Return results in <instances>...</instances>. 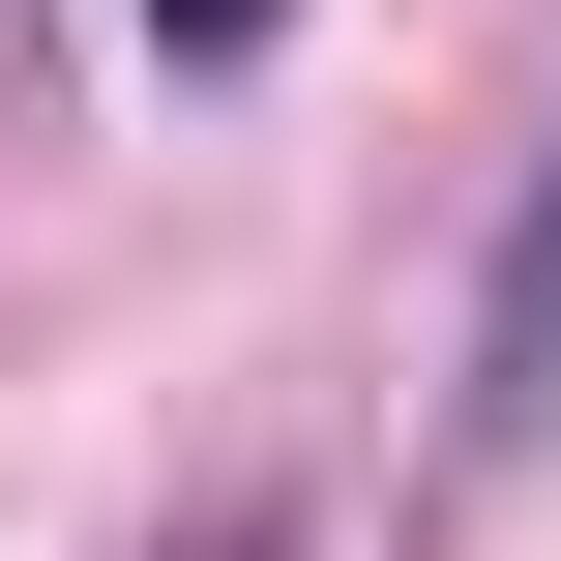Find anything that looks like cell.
<instances>
[{
    "mask_svg": "<svg viewBox=\"0 0 561 561\" xmlns=\"http://www.w3.org/2000/svg\"><path fill=\"white\" fill-rule=\"evenodd\" d=\"M473 385L561 414V178H533V237H503V296H473Z\"/></svg>",
    "mask_w": 561,
    "mask_h": 561,
    "instance_id": "1",
    "label": "cell"
},
{
    "mask_svg": "<svg viewBox=\"0 0 561 561\" xmlns=\"http://www.w3.org/2000/svg\"><path fill=\"white\" fill-rule=\"evenodd\" d=\"M148 30H178V59H266V30H296V0H148Z\"/></svg>",
    "mask_w": 561,
    "mask_h": 561,
    "instance_id": "2",
    "label": "cell"
},
{
    "mask_svg": "<svg viewBox=\"0 0 561 561\" xmlns=\"http://www.w3.org/2000/svg\"><path fill=\"white\" fill-rule=\"evenodd\" d=\"M237 561H266V533H237Z\"/></svg>",
    "mask_w": 561,
    "mask_h": 561,
    "instance_id": "3",
    "label": "cell"
}]
</instances>
